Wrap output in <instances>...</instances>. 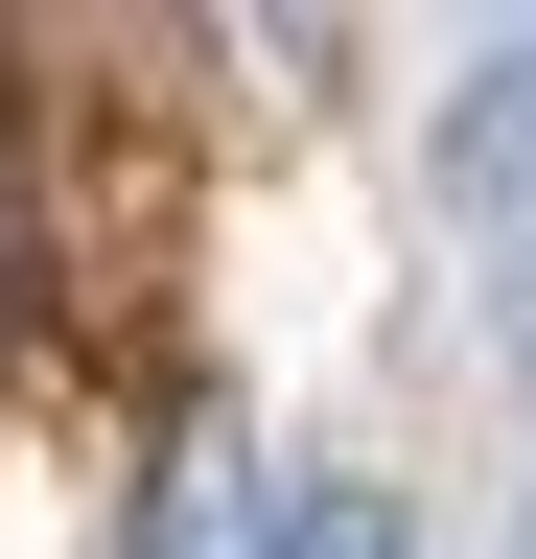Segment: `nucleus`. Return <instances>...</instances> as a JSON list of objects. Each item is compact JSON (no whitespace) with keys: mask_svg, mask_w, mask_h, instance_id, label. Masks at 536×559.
<instances>
[{"mask_svg":"<svg viewBox=\"0 0 536 559\" xmlns=\"http://www.w3.org/2000/svg\"><path fill=\"white\" fill-rule=\"evenodd\" d=\"M141 559H303V466H257L234 419H211V443H164V489H141Z\"/></svg>","mask_w":536,"mask_h":559,"instance_id":"1","label":"nucleus"}]
</instances>
